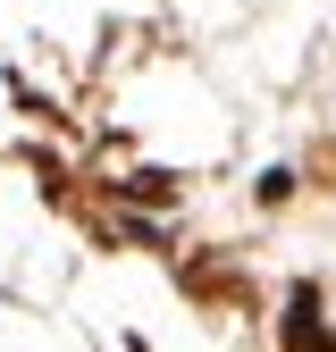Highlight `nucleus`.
Instances as JSON below:
<instances>
[{
	"mask_svg": "<svg viewBox=\"0 0 336 352\" xmlns=\"http://www.w3.org/2000/svg\"><path fill=\"white\" fill-rule=\"evenodd\" d=\"M286 352H328V327H319V311H311V294H303V311L286 319Z\"/></svg>",
	"mask_w": 336,
	"mask_h": 352,
	"instance_id": "obj_1",
	"label": "nucleus"
}]
</instances>
